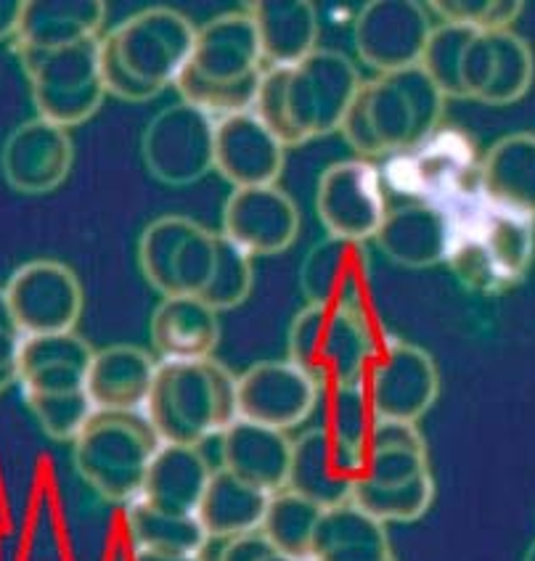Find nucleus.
<instances>
[{"instance_id": "obj_1", "label": "nucleus", "mask_w": 535, "mask_h": 561, "mask_svg": "<svg viewBox=\"0 0 535 561\" xmlns=\"http://www.w3.org/2000/svg\"><path fill=\"white\" fill-rule=\"evenodd\" d=\"M361 82L345 54L318 48L295 67H268L252 112L292 149L340 130Z\"/></svg>"}, {"instance_id": "obj_2", "label": "nucleus", "mask_w": 535, "mask_h": 561, "mask_svg": "<svg viewBox=\"0 0 535 561\" xmlns=\"http://www.w3.org/2000/svg\"><path fill=\"white\" fill-rule=\"evenodd\" d=\"M445 93L422 67L363 80L340 133L358 159L395 157L441 130Z\"/></svg>"}, {"instance_id": "obj_3", "label": "nucleus", "mask_w": 535, "mask_h": 561, "mask_svg": "<svg viewBox=\"0 0 535 561\" xmlns=\"http://www.w3.org/2000/svg\"><path fill=\"white\" fill-rule=\"evenodd\" d=\"M454 244L448 260L464 289L475 295H501L531 271L535 257V220L493 207L480 186L448 207Z\"/></svg>"}, {"instance_id": "obj_4", "label": "nucleus", "mask_w": 535, "mask_h": 561, "mask_svg": "<svg viewBox=\"0 0 535 561\" xmlns=\"http://www.w3.org/2000/svg\"><path fill=\"white\" fill-rule=\"evenodd\" d=\"M144 416L162 445L200 448L241 419L239 376L215 358L159 363Z\"/></svg>"}, {"instance_id": "obj_5", "label": "nucleus", "mask_w": 535, "mask_h": 561, "mask_svg": "<svg viewBox=\"0 0 535 561\" xmlns=\"http://www.w3.org/2000/svg\"><path fill=\"white\" fill-rule=\"evenodd\" d=\"M379 344L377 318L305 305L286 331V360L329 392L363 385Z\"/></svg>"}, {"instance_id": "obj_6", "label": "nucleus", "mask_w": 535, "mask_h": 561, "mask_svg": "<svg viewBox=\"0 0 535 561\" xmlns=\"http://www.w3.org/2000/svg\"><path fill=\"white\" fill-rule=\"evenodd\" d=\"M159 445L144 413H95L72 443V461L101 499L130 506L141 499Z\"/></svg>"}, {"instance_id": "obj_7", "label": "nucleus", "mask_w": 535, "mask_h": 561, "mask_svg": "<svg viewBox=\"0 0 535 561\" xmlns=\"http://www.w3.org/2000/svg\"><path fill=\"white\" fill-rule=\"evenodd\" d=\"M95 41L59 50H16L30 80L37 117L72 130L93 117L106 99Z\"/></svg>"}, {"instance_id": "obj_8", "label": "nucleus", "mask_w": 535, "mask_h": 561, "mask_svg": "<svg viewBox=\"0 0 535 561\" xmlns=\"http://www.w3.org/2000/svg\"><path fill=\"white\" fill-rule=\"evenodd\" d=\"M104 48L138 85L159 95L175 85L194 54L196 27L170 5H155L127 16L101 37Z\"/></svg>"}, {"instance_id": "obj_9", "label": "nucleus", "mask_w": 535, "mask_h": 561, "mask_svg": "<svg viewBox=\"0 0 535 561\" xmlns=\"http://www.w3.org/2000/svg\"><path fill=\"white\" fill-rule=\"evenodd\" d=\"M218 233L186 215H162L138 239V267L162 297H202L215 271Z\"/></svg>"}, {"instance_id": "obj_10", "label": "nucleus", "mask_w": 535, "mask_h": 561, "mask_svg": "<svg viewBox=\"0 0 535 561\" xmlns=\"http://www.w3.org/2000/svg\"><path fill=\"white\" fill-rule=\"evenodd\" d=\"M387 186L417 202L448 207L480 186L473 140L456 127H441L417 149L395 154L387 162Z\"/></svg>"}, {"instance_id": "obj_11", "label": "nucleus", "mask_w": 535, "mask_h": 561, "mask_svg": "<svg viewBox=\"0 0 535 561\" xmlns=\"http://www.w3.org/2000/svg\"><path fill=\"white\" fill-rule=\"evenodd\" d=\"M215 123L186 101L164 106L141 138V157L151 178L164 186H191L215 170Z\"/></svg>"}, {"instance_id": "obj_12", "label": "nucleus", "mask_w": 535, "mask_h": 561, "mask_svg": "<svg viewBox=\"0 0 535 561\" xmlns=\"http://www.w3.org/2000/svg\"><path fill=\"white\" fill-rule=\"evenodd\" d=\"M363 387L377 421L417 424L437 403L441 374L432 355L419 344L382 340Z\"/></svg>"}, {"instance_id": "obj_13", "label": "nucleus", "mask_w": 535, "mask_h": 561, "mask_svg": "<svg viewBox=\"0 0 535 561\" xmlns=\"http://www.w3.org/2000/svg\"><path fill=\"white\" fill-rule=\"evenodd\" d=\"M299 289L308 305L377 318L372 257L363 241L323 236L299 265Z\"/></svg>"}, {"instance_id": "obj_14", "label": "nucleus", "mask_w": 535, "mask_h": 561, "mask_svg": "<svg viewBox=\"0 0 535 561\" xmlns=\"http://www.w3.org/2000/svg\"><path fill=\"white\" fill-rule=\"evenodd\" d=\"M387 213L382 175L368 159H342L318 178L316 215L329 236L366 244L379 233Z\"/></svg>"}, {"instance_id": "obj_15", "label": "nucleus", "mask_w": 535, "mask_h": 561, "mask_svg": "<svg viewBox=\"0 0 535 561\" xmlns=\"http://www.w3.org/2000/svg\"><path fill=\"white\" fill-rule=\"evenodd\" d=\"M24 336L67 334L82 316V286L69 265L41 257L16 267L3 286Z\"/></svg>"}, {"instance_id": "obj_16", "label": "nucleus", "mask_w": 535, "mask_h": 561, "mask_svg": "<svg viewBox=\"0 0 535 561\" xmlns=\"http://www.w3.org/2000/svg\"><path fill=\"white\" fill-rule=\"evenodd\" d=\"M430 9L406 0H374L363 5L353 24V43L361 61L377 75L419 67L430 43Z\"/></svg>"}, {"instance_id": "obj_17", "label": "nucleus", "mask_w": 535, "mask_h": 561, "mask_svg": "<svg viewBox=\"0 0 535 561\" xmlns=\"http://www.w3.org/2000/svg\"><path fill=\"white\" fill-rule=\"evenodd\" d=\"M535 59L525 37L514 30L477 32L462 61L464 99L509 106L533 88Z\"/></svg>"}, {"instance_id": "obj_18", "label": "nucleus", "mask_w": 535, "mask_h": 561, "mask_svg": "<svg viewBox=\"0 0 535 561\" xmlns=\"http://www.w3.org/2000/svg\"><path fill=\"white\" fill-rule=\"evenodd\" d=\"M321 400V387L289 360L252 363L239 376V416L289 432L305 424Z\"/></svg>"}, {"instance_id": "obj_19", "label": "nucleus", "mask_w": 535, "mask_h": 561, "mask_svg": "<svg viewBox=\"0 0 535 561\" xmlns=\"http://www.w3.org/2000/svg\"><path fill=\"white\" fill-rule=\"evenodd\" d=\"M75 168V144L69 130L32 117L9 133L0 149V172L5 183L24 196H46Z\"/></svg>"}, {"instance_id": "obj_20", "label": "nucleus", "mask_w": 535, "mask_h": 561, "mask_svg": "<svg viewBox=\"0 0 535 561\" xmlns=\"http://www.w3.org/2000/svg\"><path fill=\"white\" fill-rule=\"evenodd\" d=\"M223 236L250 257H273L299 236V207L278 186L234 188L220 215Z\"/></svg>"}, {"instance_id": "obj_21", "label": "nucleus", "mask_w": 535, "mask_h": 561, "mask_svg": "<svg viewBox=\"0 0 535 561\" xmlns=\"http://www.w3.org/2000/svg\"><path fill=\"white\" fill-rule=\"evenodd\" d=\"M366 456L337 443L323 426H314L292 439V463L286 490L316 506L337 508L353 501Z\"/></svg>"}, {"instance_id": "obj_22", "label": "nucleus", "mask_w": 535, "mask_h": 561, "mask_svg": "<svg viewBox=\"0 0 535 561\" xmlns=\"http://www.w3.org/2000/svg\"><path fill=\"white\" fill-rule=\"evenodd\" d=\"M286 164V146L254 112L220 119L215 127V172L234 188L276 186Z\"/></svg>"}, {"instance_id": "obj_23", "label": "nucleus", "mask_w": 535, "mask_h": 561, "mask_svg": "<svg viewBox=\"0 0 535 561\" xmlns=\"http://www.w3.org/2000/svg\"><path fill=\"white\" fill-rule=\"evenodd\" d=\"M189 72L215 85H239L265 72L258 30L244 11L209 19L196 30Z\"/></svg>"}, {"instance_id": "obj_24", "label": "nucleus", "mask_w": 535, "mask_h": 561, "mask_svg": "<svg viewBox=\"0 0 535 561\" xmlns=\"http://www.w3.org/2000/svg\"><path fill=\"white\" fill-rule=\"evenodd\" d=\"M159 363L136 344L95 350L86 392L95 413H144L155 387Z\"/></svg>"}, {"instance_id": "obj_25", "label": "nucleus", "mask_w": 535, "mask_h": 561, "mask_svg": "<svg viewBox=\"0 0 535 561\" xmlns=\"http://www.w3.org/2000/svg\"><path fill=\"white\" fill-rule=\"evenodd\" d=\"M220 334V312L202 297H162L151 312L149 340L159 363L209 360Z\"/></svg>"}, {"instance_id": "obj_26", "label": "nucleus", "mask_w": 535, "mask_h": 561, "mask_svg": "<svg viewBox=\"0 0 535 561\" xmlns=\"http://www.w3.org/2000/svg\"><path fill=\"white\" fill-rule=\"evenodd\" d=\"M292 439L286 432L239 419L220 435V469L273 495L286 490Z\"/></svg>"}, {"instance_id": "obj_27", "label": "nucleus", "mask_w": 535, "mask_h": 561, "mask_svg": "<svg viewBox=\"0 0 535 561\" xmlns=\"http://www.w3.org/2000/svg\"><path fill=\"white\" fill-rule=\"evenodd\" d=\"M374 241L379 252L395 265L432 267L448 260L454 226L443 207L413 202L387 213Z\"/></svg>"}, {"instance_id": "obj_28", "label": "nucleus", "mask_w": 535, "mask_h": 561, "mask_svg": "<svg viewBox=\"0 0 535 561\" xmlns=\"http://www.w3.org/2000/svg\"><path fill=\"white\" fill-rule=\"evenodd\" d=\"M93 355L95 350L75 331L24 336L22 374H19L24 398L27 394H64L86 390Z\"/></svg>"}, {"instance_id": "obj_29", "label": "nucleus", "mask_w": 535, "mask_h": 561, "mask_svg": "<svg viewBox=\"0 0 535 561\" xmlns=\"http://www.w3.org/2000/svg\"><path fill=\"white\" fill-rule=\"evenodd\" d=\"M477 181L493 207L535 220V133L496 140L480 159Z\"/></svg>"}, {"instance_id": "obj_30", "label": "nucleus", "mask_w": 535, "mask_h": 561, "mask_svg": "<svg viewBox=\"0 0 535 561\" xmlns=\"http://www.w3.org/2000/svg\"><path fill=\"white\" fill-rule=\"evenodd\" d=\"M209 480L213 469L200 448L159 445L138 501L164 514L196 516Z\"/></svg>"}, {"instance_id": "obj_31", "label": "nucleus", "mask_w": 535, "mask_h": 561, "mask_svg": "<svg viewBox=\"0 0 535 561\" xmlns=\"http://www.w3.org/2000/svg\"><path fill=\"white\" fill-rule=\"evenodd\" d=\"M247 14L258 30L260 54L268 67H295L318 50V11L299 0L250 3Z\"/></svg>"}, {"instance_id": "obj_32", "label": "nucleus", "mask_w": 535, "mask_h": 561, "mask_svg": "<svg viewBox=\"0 0 535 561\" xmlns=\"http://www.w3.org/2000/svg\"><path fill=\"white\" fill-rule=\"evenodd\" d=\"M106 5L101 0H80V3H24L22 24H19L16 50H59L95 41L104 27Z\"/></svg>"}, {"instance_id": "obj_33", "label": "nucleus", "mask_w": 535, "mask_h": 561, "mask_svg": "<svg viewBox=\"0 0 535 561\" xmlns=\"http://www.w3.org/2000/svg\"><path fill=\"white\" fill-rule=\"evenodd\" d=\"M314 561H392L387 525L374 519L353 501L327 508L318 522Z\"/></svg>"}, {"instance_id": "obj_34", "label": "nucleus", "mask_w": 535, "mask_h": 561, "mask_svg": "<svg viewBox=\"0 0 535 561\" xmlns=\"http://www.w3.org/2000/svg\"><path fill=\"white\" fill-rule=\"evenodd\" d=\"M268 503H271V495L263 490L241 482L226 469H215L196 519L202 522L209 540L220 538L228 543V540L263 530Z\"/></svg>"}, {"instance_id": "obj_35", "label": "nucleus", "mask_w": 535, "mask_h": 561, "mask_svg": "<svg viewBox=\"0 0 535 561\" xmlns=\"http://www.w3.org/2000/svg\"><path fill=\"white\" fill-rule=\"evenodd\" d=\"M127 533L136 551L181 553V557H202L209 535L196 516L164 514L136 501L127 506Z\"/></svg>"}, {"instance_id": "obj_36", "label": "nucleus", "mask_w": 535, "mask_h": 561, "mask_svg": "<svg viewBox=\"0 0 535 561\" xmlns=\"http://www.w3.org/2000/svg\"><path fill=\"white\" fill-rule=\"evenodd\" d=\"M321 516V506L292 493V490H282V493L271 495L260 535L271 543L273 551L284 553V557L310 559Z\"/></svg>"}, {"instance_id": "obj_37", "label": "nucleus", "mask_w": 535, "mask_h": 561, "mask_svg": "<svg viewBox=\"0 0 535 561\" xmlns=\"http://www.w3.org/2000/svg\"><path fill=\"white\" fill-rule=\"evenodd\" d=\"M353 503L372 514L382 525H409L422 519L435 503V480L424 474L422 480L400 484V488H372V484H355Z\"/></svg>"}, {"instance_id": "obj_38", "label": "nucleus", "mask_w": 535, "mask_h": 561, "mask_svg": "<svg viewBox=\"0 0 535 561\" xmlns=\"http://www.w3.org/2000/svg\"><path fill=\"white\" fill-rule=\"evenodd\" d=\"M374 421H377V416H374L363 385L337 387V390L327 392V421H323V430L340 445L366 456Z\"/></svg>"}, {"instance_id": "obj_39", "label": "nucleus", "mask_w": 535, "mask_h": 561, "mask_svg": "<svg viewBox=\"0 0 535 561\" xmlns=\"http://www.w3.org/2000/svg\"><path fill=\"white\" fill-rule=\"evenodd\" d=\"M254 265L244 250H239L234 241L218 233V252H215V271L209 278L202 299L218 312L234 310L244 305L252 295Z\"/></svg>"}, {"instance_id": "obj_40", "label": "nucleus", "mask_w": 535, "mask_h": 561, "mask_svg": "<svg viewBox=\"0 0 535 561\" xmlns=\"http://www.w3.org/2000/svg\"><path fill=\"white\" fill-rule=\"evenodd\" d=\"M475 35L477 32L473 30L445 22L435 24V30H432L419 67L435 80V85L445 93V99H464L462 61Z\"/></svg>"}, {"instance_id": "obj_41", "label": "nucleus", "mask_w": 535, "mask_h": 561, "mask_svg": "<svg viewBox=\"0 0 535 561\" xmlns=\"http://www.w3.org/2000/svg\"><path fill=\"white\" fill-rule=\"evenodd\" d=\"M24 403L32 411L41 430L59 443H75L95 416V408L88 392L64 394H30Z\"/></svg>"}, {"instance_id": "obj_42", "label": "nucleus", "mask_w": 535, "mask_h": 561, "mask_svg": "<svg viewBox=\"0 0 535 561\" xmlns=\"http://www.w3.org/2000/svg\"><path fill=\"white\" fill-rule=\"evenodd\" d=\"M430 11L445 24H458L473 32L512 30L522 14V3L514 0H437Z\"/></svg>"}, {"instance_id": "obj_43", "label": "nucleus", "mask_w": 535, "mask_h": 561, "mask_svg": "<svg viewBox=\"0 0 535 561\" xmlns=\"http://www.w3.org/2000/svg\"><path fill=\"white\" fill-rule=\"evenodd\" d=\"M24 334L14 327H0V394L19 385Z\"/></svg>"}, {"instance_id": "obj_44", "label": "nucleus", "mask_w": 535, "mask_h": 561, "mask_svg": "<svg viewBox=\"0 0 535 561\" xmlns=\"http://www.w3.org/2000/svg\"><path fill=\"white\" fill-rule=\"evenodd\" d=\"M273 548L260 533L254 535H244V538L237 540H228L223 546L218 561H263V557H268Z\"/></svg>"}, {"instance_id": "obj_45", "label": "nucleus", "mask_w": 535, "mask_h": 561, "mask_svg": "<svg viewBox=\"0 0 535 561\" xmlns=\"http://www.w3.org/2000/svg\"><path fill=\"white\" fill-rule=\"evenodd\" d=\"M22 14H24L22 0H0V43L16 41Z\"/></svg>"}, {"instance_id": "obj_46", "label": "nucleus", "mask_w": 535, "mask_h": 561, "mask_svg": "<svg viewBox=\"0 0 535 561\" xmlns=\"http://www.w3.org/2000/svg\"><path fill=\"white\" fill-rule=\"evenodd\" d=\"M133 561H205L202 557H181V553H151V551H136Z\"/></svg>"}, {"instance_id": "obj_47", "label": "nucleus", "mask_w": 535, "mask_h": 561, "mask_svg": "<svg viewBox=\"0 0 535 561\" xmlns=\"http://www.w3.org/2000/svg\"><path fill=\"white\" fill-rule=\"evenodd\" d=\"M0 327H16L14 321V312H11V305H9V297H5V289L0 286Z\"/></svg>"}, {"instance_id": "obj_48", "label": "nucleus", "mask_w": 535, "mask_h": 561, "mask_svg": "<svg viewBox=\"0 0 535 561\" xmlns=\"http://www.w3.org/2000/svg\"><path fill=\"white\" fill-rule=\"evenodd\" d=\"M263 561H297V559H289V557H284V553L271 551V553H268V557H263Z\"/></svg>"}, {"instance_id": "obj_49", "label": "nucleus", "mask_w": 535, "mask_h": 561, "mask_svg": "<svg viewBox=\"0 0 535 561\" xmlns=\"http://www.w3.org/2000/svg\"><path fill=\"white\" fill-rule=\"evenodd\" d=\"M522 561H535V540L531 543V548L525 551V559H522Z\"/></svg>"}, {"instance_id": "obj_50", "label": "nucleus", "mask_w": 535, "mask_h": 561, "mask_svg": "<svg viewBox=\"0 0 535 561\" xmlns=\"http://www.w3.org/2000/svg\"><path fill=\"white\" fill-rule=\"evenodd\" d=\"M297 561H314V559H297Z\"/></svg>"}, {"instance_id": "obj_51", "label": "nucleus", "mask_w": 535, "mask_h": 561, "mask_svg": "<svg viewBox=\"0 0 535 561\" xmlns=\"http://www.w3.org/2000/svg\"><path fill=\"white\" fill-rule=\"evenodd\" d=\"M392 561H395V559H392Z\"/></svg>"}]
</instances>
